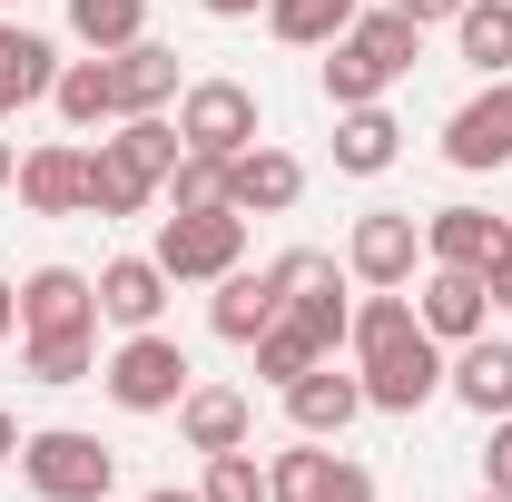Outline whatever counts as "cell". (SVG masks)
Instances as JSON below:
<instances>
[{"label": "cell", "mask_w": 512, "mask_h": 502, "mask_svg": "<svg viewBox=\"0 0 512 502\" xmlns=\"http://www.w3.org/2000/svg\"><path fill=\"white\" fill-rule=\"evenodd\" d=\"M414 60H424V30H414L394 0H384V10H355V30L325 40V99H335V109H365L394 79H414Z\"/></svg>", "instance_id": "obj_1"}, {"label": "cell", "mask_w": 512, "mask_h": 502, "mask_svg": "<svg viewBox=\"0 0 512 502\" xmlns=\"http://www.w3.org/2000/svg\"><path fill=\"white\" fill-rule=\"evenodd\" d=\"M20 483L40 502H109L119 493V453L99 434H79V424H40V434H20Z\"/></svg>", "instance_id": "obj_2"}, {"label": "cell", "mask_w": 512, "mask_h": 502, "mask_svg": "<svg viewBox=\"0 0 512 502\" xmlns=\"http://www.w3.org/2000/svg\"><path fill=\"white\" fill-rule=\"evenodd\" d=\"M148 256L168 266V286H217L227 266H247V217L237 207H168Z\"/></svg>", "instance_id": "obj_3"}, {"label": "cell", "mask_w": 512, "mask_h": 502, "mask_svg": "<svg viewBox=\"0 0 512 502\" xmlns=\"http://www.w3.org/2000/svg\"><path fill=\"white\" fill-rule=\"evenodd\" d=\"M99 384H109V404H119V414H178V394L197 384V365H188V345H178V335L138 325V335H119V355L99 365Z\"/></svg>", "instance_id": "obj_4"}, {"label": "cell", "mask_w": 512, "mask_h": 502, "mask_svg": "<svg viewBox=\"0 0 512 502\" xmlns=\"http://www.w3.org/2000/svg\"><path fill=\"white\" fill-rule=\"evenodd\" d=\"M178 138H188L197 158H237L266 138V109H256L247 79H188L178 89Z\"/></svg>", "instance_id": "obj_5"}, {"label": "cell", "mask_w": 512, "mask_h": 502, "mask_svg": "<svg viewBox=\"0 0 512 502\" xmlns=\"http://www.w3.org/2000/svg\"><path fill=\"white\" fill-rule=\"evenodd\" d=\"M444 365H453V355L424 335V325H414L404 345L365 355V365H355V375H365V414H424V404L444 394Z\"/></svg>", "instance_id": "obj_6"}, {"label": "cell", "mask_w": 512, "mask_h": 502, "mask_svg": "<svg viewBox=\"0 0 512 502\" xmlns=\"http://www.w3.org/2000/svg\"><path fill=\"white\" fill-rule=\"evenodd\" d=\"M345 276H355V286H414V276H424V217L365 207L355 237H345Z\"/></svg>", "instance_id": "obj_7"}, {"label": "cell", "mask_w": 512, "mask_h": 502, "mask_svg": "<svg viewBox=\"0 0 512 502\" xmlns=\"http://www.w3.org/2000/svg\"><path fill=\"white\" fill-rule=\"evenodd\" d=\"M266 493L276 502H375V473L345 463V453H325L316 434H296L276 463H266Z\"/></svg>", "instance_id": "obj_8"}, {"label": "cell", "mask_w": 512, "mask_h": 502, "mask_svg": "<svg viewBox=\"0 0 512 502\" xmlns=\"http://www.w3.org/2000/svg\"><path fill=\"white\" fill-rule=\"evenodd\" d=\"M444 158L463 168V178H483V168H503V158H512V69H503V79H483V89L444 119Z\"/></svg>", "instance_id": "obj_9"}, {"label": "cell", "mask_w": 512, "mask_h": 502, "mask_svg": "<svg viewBox=\"0 0 512 502\" xmlns=\"http://www.w3.org/2000/svg\"><path fill=\"white\" fill-rule=\"evenodd\" d=\"M89 325H99V276H79V266L20 276V335H89Z\"/></svg>", "instance_id": "obj_10"}, {"label": "cell", "mask_w": 512, "mask_h": 502, "mask_svg": "<svg viewBox=\"0 0 512 502\" xmlns=\"http://www.w3.org/2000/svg\"><path fill=\"white\" fill-rule=\"evenodd\" d=\"M10 188H20V207H30V217H89V148H79V138L30 148Z\"/></svg>", "instance_id": "obj_11"}, {"label": "cell", "mask_w": 512, "mask_h": 502, "mask_svg": "<svg viewBox=\"0 0 512 502\" xmlns=\"http://www.w3.org/2000/svg\"><path fill=\"white\" fill-rule=\"evenodd\" d=\"M444 394L463 404V414H483V424H503L512 414V335H473V345H453V365H444Z\"/></svg>", "instance_id": "obj_12"}, {"label": "cell", "mask_w": 512, "mask_h": 502, "mask_svg": "<svg viewBox=\"0 0 512 502\" xmlns=\"http://www.w3.org/2000/svg\"><path fill=\"white\" fill-rule=\"evenodd\" d=\"M296 197H306V158H286V148H266V138L227 158V207H237V217H286Z\"/></svg>", "instance_id": "obj_13"}, {"label": "cell", "mask_w": 512, "mask_h": 502, "mask_svg": "<svg viewBox=\"0 0 512 502\" xmlns=\"http://www.w3.org/2000/svg\"><path fill=\"white\" fill-rule=\"evenodd\" d=\"M414 315H424V335H434V345H473V335L493 325V286H483V276H463V266H424Z\"/></svg>", "instance_id": "obj_14"}, {"label": "cell", "mask_w": 512, "mask_h": 502, "mask_svg": "<svg viewBox=\"0 0 512 502\" xmlns=\"http://www.w3.org/2000/svg\"><path fill=\"white\" fill-rule=\"evenodd\" d=\"M512 247V227L493 207H434L424 217V266H463V276H493V256Z\"/></svg>", "instance_id": "obj_15"}, {"label": "cell", "mask_w": 512, "mask_h": 502, "mask_svg": "<svg viewBox=\"0 0 512 502\" xmlns=\"http://www.w3.org/2000/svg\"><path fill=\"white\" fill-rule=\"evenodd\" d=\"M355 414H365V375H345L335 355H325V365H306V375L286 384V424H296V434H316V443H335Z\"/></svg>", "instance_id": "obj_16"}, {"label": "cell", "mask_w": 512, "mask_h": 502, "mask_svg": "<svg viewBox=\"0 0 512 502\" xmlns=\"http://www.w3.org/2000/svg\"><path fill=\"white\" fill-rule=\"evenodd\" d=\"M168 296H178V286H168V266H158V256H109V266H99V315H109L119 335L158 325Z\"/></svg>", "instance_id": "obj_17"}, {"label": "cell", "mask_w": 512, "mask_h": 502, "mask_svg": "<svg viewBox=\"0 0 512 502\" xmlns=\"http://www.w3.org/2000/svg\"><path fill=\"white\" fill-rule=\"evenodd\" d=\"M276 306H286L276 266H227V276H217V296H207V325H217L227 345H256V335L276 325Z\"/></svg>", "instance_id": "obj_18"}, {"label": "cell", "mask_w": 512, "mask_h": 502, "mask_svg": "<svg viewBox=\"0 0 512 502\" xmlns=\"http://www.w3.org/2000/svg\"><path fill=\"white\" fill-rule=\"evenodd\" d=\"M50 79H60V50H50L30 20H10V10H0V128L20 119L30 99H50Z\"/></svg>", "instance_id": "obj_19"}, {"label": "cell", "mask_w": 512, "mask_h": 502, "mask_svg": "<svg viewBox=\"0 0 512 502\" xmlns=\"http://www.w3.org/2000/svg\"><path fill=\"white\" fill-rule=\"evenodd\" d=\"M178 434H188V453H237L256 434V404L237 384H188L178 394Z\"/></svg>", "instance_id": "obj_20"}, {"label": "cell", "mask_w": 512, "mask_h": 502, "mask_svg": "<svg viewBox=\"0 0 512 502\" xmlns=\"http://www.w3.org/2000/svg\"><path fill=\"white\" fill-rule=\"evenodd\" d=\"M109 89H119V119L168 109V99H178V50H168V40H128V50H109Z\"/></svg>", "instance_id": "obj_21"}, {"label": "cell", "mask_w": 512, "mask_h": 502, "mask_svg": "<svg viewBox=\"0 0 512 502\" xmlns=\"http://www.w3.org/2000/svg\"><path fill=\"white\" fill-rule=\"evenodd\" d=\"M394 158H404V128H394V109H384V99L335 109V168H345V178H384Z\"/></svg>", "instance_id": "obj_22"}, {"label": "cell", "mask_w": 512, "mask_h": 502, "mask_svg": "<svg viewBox=\"0 0 512 502\" xmlns=\"http://www.w3.org/2000/svg\"><path fill=\"white\" fill-rule=\"evenodd\" d=\"M148 197H158V178L128 158L119 138H99L89 148V217H148Z\"/></svg>", "instance_id": "obj_23"}, {"label": "cell", "mask_w": 512, "mask_h": 502, "mask_svg": "<svg viewBox=\"0 0 512 502\" xmlns=\"http://www.w3.org/2000/svg\"><path fill=\"white\" fill-rule=\"evenodd\" d=\"M50 109L69 128H119V89H109V50H89V60H60L50 79Z\"/></svg>", "instance_id": "obj_24"}, {"label": "cell", "mask_w": 512, "mask_h": 502, "mask_svg": "<svg viewBox=\"0 0 512 502\" xmlns=\"http://www.w3.org/2000/svg\"><path fill=\"white\" fill-rule=\"evenodd\" d=\"M247 355H256V375H266V384H276V394H286V384L306 375V365H325L335 345H325V335H316V325H306V315H296V306H276V325L256 335Z\"/></svg>", "instance_id": "obj_25"}, {"label": "cell", "mask_w": 512, "mask_h": 502, "mask_svg": "<svg viewBox=\"0 0 512 502\" xmlns=\"http://www.w3.org/2000/svg\"><path fill=\"white\" fill-rule=\"evenodd\" d=\"M453 50L483 69V79H503L512 69V0H463L453 10Z\"/></svg>", "instance_id": "obj_26"}, {"label": "cell", "mask_w": 512, "mask_h": 502, "mask_svg": "<svg viewBox=\"0 0 512 502\" xmlns=\"http://www.w3.org/2000/svg\"><path fill=\"white\" fill-rule=\"evenodd\" d=\"M355 10H365V0H266V30H276L286 50H325V40L355 30Z\"/></svg>", "instance_id": "obj_27"}, {"label": "cell", "mask_w": 512, "mask_h": 502, "mask_svg": "<svg viewBox=\"0 0 512 502\" xmlns=\"http://www.w3.org/2000/svg\"><path fill=\"white\" fill-rule=\"evenodd\" d=\"M20 375L30 384H89L99 375V325L89 335H20Z\"/></svg>", "instance_id": "obj_28"}, {"label": "cell", "mask_w": 512, "mask_h": 502, "mask_svg": "<svg viewBox=\"0 0 512 502\" xmlns=\"http://www.w3.org/2000/svg\"><path fill=\"white\" fill-rule=\"evenodd\" d=\"M69 40H79V50H128V40H148V0H69Z\"/></svg>", "instance_id": "obj_29"}, {"label": "cell", "mask_w": 512, "mask_h": 502, "mask_svg": "<svg viewBox=\"0 0 512 502\" xmlns=\"http://www.w3.org/2000/svg\"><path fill=\"white\" fill-rule=\"evenodd\" d=\"M109 138H119L128 158H138V168H148V178H158V188H168V168H178V158H188V138H178V128L158 119V109H148V119H119V128H109Z\"/></svg>", "instance_id": "obj_30"}, {"label": "cell", "mask_w": 512, "mask_h": 502, "mask_svg": "<svg viewBox=\"0 0 512 502\" xmlns=\"http://www.w3.org/2000/svg\"><path fill=\"white\" fill-rule=\"evenodd\" d=\"M197 493L207 502H276L266 493V463H256L247 443H237V453H207V483H197Z\"/></svg>", "instance_id": "obj_31"}, {"label": "cell", "mask_w": 512, "mask_h": 502, "mask_svg": "<svg viewBox=\"0 0 512 502\" xmlns=\"http://www.w3.org/2000/svg\"><path fill=\"white\" fill-rule=\"evenodd\" d=\"M158 197H168V207H227V158H197V148H188Z\"/></svg>", "instance_id": "obj_32"}, {"label": "cell", "mask_w": 512, "mask_h": 502, "mask_svg": "<svg viewBox=\"0 0 512 502\" xmlns=\"http://www.w3.org/2000/svg\"><path fill=\"white\" fill-rule=\"evenodd\" d=\"M483 493H512V414L493 424V453H483Z\"/></svg>", "instance_id": "obj_33"}, {"label": "cell", "mask_w": 512, "mask_h": 502, "mask_svg": "<svg viewBox=\"0 0 512 502\" xmlns=\"http://www.w3.org/2000/svg\"><path fill=\"white\" fill-rule=\"evenodd\" d=\"M394 10H404L414 30H453V10H463V0H394Z\"/></svg>", "instance_id": "obj_34"}, {"label": "cell", "mask_w": 512, "mask_h": 502, "mask_svg": "<svg viewBox=\"0 0 512 502\" xmlns=\"http://www.w3.org/2000/svg\"><path fill=\"white\" fill-rule=\"evenodd\" d=\"M483 286H493V306H503V315H512V247H503V256H493V276H483Z\"/></svg>", "instance_id": "obj_35"}, {"label": "cell", "mask_w": 512, "mask_h": 502, "mask_svg": "<svg viewBox=\"0 0 512 502\" xmlns=\"http://www.w3.org/2000/svg\"><path fill=\"white\" fill-rule=\"evenodd\" d=\"M197 10H207V20H256L266 0H197Z\"/></svg>", "instance_id": "obj_36"}, {"label": "cell", "mask_w": 512, "mask_h": 502, "mask_svg": "<svg viewBox=\"0 0 512 502\" xmlns=\"http://www.w3.org/2000/svg\"><path fill=\"white\" fill-rule=\"evenodd\" d=\"M10 335H20V286L0 276V345H10Z\"/></svg>", "instance_id": "obj_37"}, {"label": "cell", "mask_w": 512, "mask_h": 502, "mask_svg": "<svg viewBox=\"0 0 512 502\" xmlns=\"http://www.w3.org/2000/svg\"><path fill=\"white\" fill-rule=\"evenodd\" d=\"M0 463H20V414H0Z\"/></svg>", "instance_id": "obj_38"}, {"label": "cell", "mask_w": 512, "mask_h": 502, "mask_svg": "<svg viewBox=\"0 0 512 502\" xmlns=\"http://www.w3.org/2000/svg\"><path fill=\"white\" fill-rule=\"evenodd\" d=\"M10 178H20V148H10V138H0V188H10Z\"/></svg>", "instance_id": "obj_39"}, {"label": "cell", "mask_w": 512, "mask_h": 502, "mask_svg": "<svg viewBox=\"0 0 512 502\" xmlns=\"http://www.w3.org/2000/svg\"><path fill=\"white\" fill-rule=\"evenodd\" d=\"M148 502H207V493H178V483H158V493H148Z\"/></svg>", "instance_id": "obj_40"}, {"label": "cell", "mask_w": 512, "mask_h": 502, "mask_svg": "<svg viewBox=\"0 0 512 502\" xmlns=\"http://www.w3.org/2000/svg\"><path fill=\"white\" fill-rule=\"evenodd\" d=\"M473 502H512V493H473Z\"/></svg>", "instance_id": "obj_41"}, {"label": "cell", "mask_w": 512, "mask_h": 502, "mask_svg": "<svg viewBox=\"0 0 512 502\" xmlns=\"http://www.w3.org/2000/svg\"><path fill=\"white\" fill-rule=\"evenodd\" d=\"M0 10H10V0H0Z\"/></svg>", "instance_id": "obj_42"}]
</instances>
